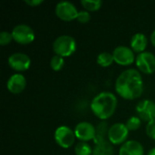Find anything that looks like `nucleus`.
Returning a JSON list of instances; mask_svg holds the SVG:
<instances>
[{
	"label": "nucleus",
	"instance_id": "obj_4",
	"mask_svg": "<svg viewBox=\"0 0 155 155\" xmlns=\"http://www.w3.org/2000/svg\"><path fill=\"white\" fill-rule=\"evenodd\" d=\"M128 135L129 130L125 124L116 123L109 127L107 138L113 145H122L126 142Z\"/></svg>",
	"mask_w": 155,
	"mask_h": 155
},
{
	"label": "nucleus",
	"instance_id": "obj_15",
	"mask_svg": "<svg viewBox=\"0 0 155 155\" xmlns=\"http://www.w3.org/2000/svg\"><path fill=\"white\" fill-rule=\"evenodd\" d=\"M131 48L134 53L141 54L145 52V49L148 45V39L146 35L143 33H136L131 38Z\"/></svg>",
	"mask_w": 155,
	"mask_h": 155
},
{
	"label": "nucleus",
	"instance_id": "obj_20",
	"mask_svg": "<svg viewBox=\"0 0 155 155\" xmlns=\"http://www.w3.org/2000/svg\"><path fill=\"white\" fill-rule=\"evenodd\" d=\"M93 151L94 149H92L90 144L84 142L78 143L74 147V153L76 155H93Z\"/></svg>",
	"mask_w": 155,
	"mask_h": 155
},
{
	"label": "nucleus",
	"instance_id": "obj_26",
	"mask_svg": "<svg viewBox=\"0 0 155 155\" xmlns=\"http://www.w3.org/2000/svg\"><path fill=\"white\" fill-rule=\"evenodd\" d=\"M44 1L43 0H25V3L26 5H28L29 6H37L39 5H41Z\"/></svg>",
	"mask_w": 155,
	"mask_h": 155
},
{
	"label": "nucleus",
	"instance_id": "obj_11",
	"mask_svg": "<svg viewBox=\"0 0 155 155\" xmlns=\"http://www.w3.org/2000/svg\"><path fill=\"white\" fill-rule=\"evenodd\" d=\"M74 134L78 140L87 143L94 140L96 136V128L89 122H81L76 124L74 128Z\"/></svg>",
	"mask_w": 155,
	"mask_h": 155
},
{
	"label": "nucleus",
	"instance_id": "obj_13",
	"mask_svg": "<svg viewBox=\"0 0 155 155\" xmlns=\"http://www.w3.org/2000/svg\"><path fill=\"white\" fill-rule=\"evenodd\" d=\"M26 86V79L22 74H14L9 77L6 83V87L7 90L14 94H21Z\"/></svg>",
	"mask_w": 155,
	"mask_h": 155
},
{
	"label": "nucleus",
	"instance_id": "obj_22",
	"mask_svg": "<svg viewBox=\"0 0 155 155\" xmlns=\"http://www.w3.org/2000/svg\"><path fill=\"white\" fill-rule=\"evenodd\" d=\"M125 125H126L127 129L129 130V132L130 131L131 132L132 131H136V130H138L141 127V125H142V120L138 116H132V117H130L127 120Z\"/></svg>",
	"mask_w": 155,
	"mask_h": 155
},
{
	"label": "nucleus",
	"instance_id": "obj_19",
	"mask_svg": "<svg viewBox=\"0 0 155 155\" xmlns=\"http://www.w3.org/2000/svg\"><path fill=\"white\" fill-rule=\"evenodd\" d=\"M81 5L86 11H97L102 7L103 2L101 0H82Z\"/></svg>",
	"mask_w": 155,
	"mask_h": 155
},
{
	"label": "nucleus",
	"instance_id": "obj_28",
	"mask_svg": "<svg viewBox=\"0 0 155 155\" xmlns=\"http://www.w3.org/2000/svg\"><path fill=\"white\" fill-rule=\"evenodd\" d=\"M147 155H155V147L154 148H152V149L148 152Z\"/></svg>",
	"mask_w": 155,
	"mask_h": 155
},
{
	"label": "nucleus",
	"instance_id": "obj_16",
	"mask_svg": "<svg viewBox=\"0 0 155 155\" xmlns=\"http://www.w3.org/2000/svg\"><path fill=\"white\" fill-rule=\"evenodd\" d=\"M93 155H114L113 144L107 140L96 143L93 151Z\"/></svg>",
	"mask_w": 155,
	"mask_h": 155
},
{
	"label": "nucleus",
	"instance_id": "obj_10",
	"mask_svg": "<svg viewBox=\"0 0 155 155\" xmlns=\"http://www.w3.org/2000/svg\"><path fill=\"white\" fill-rule=\"evenodd\" d=\"M137 116L143 122L149 123L155 120V103L152 100L145 99L136 105Z\"/></svg>",
	"mask_w": 155,
	"mask_h": 155
},
{
	"label": "nucleus",
	"instance_id": "obj_14",
	"mask_svg": "<svg viewBox=\"0 0 155 155\" xmlns=\"http://www.w3.org/2000/svg\"><path fill=\"white\" fill-rule=\"evenodd\" d=\"M119 155H144V149L138 141L129 140L121 145Z\"/></svg>",
	"mask_w": 155,
	"mask_h": 155
},
{
	"label": "nucleus",
	"instance_id": "obj_27",
	"mask_svg": "<svg viewBox=\"0 0 155 155\" xmlns=\"http://www.w3.org/2000/svg\"><path fill=\"white\" fill-rule=\"evenodd\" d=\"M151 42H152L153 45L155 47V30L151 34Z\"/></svg>",
	"mask_w": 155,
	"mask_h": 155
},
{
	"label": "nucleus",
	"instance_id": "obj_5",
	"mask_svg": "<svg viewBox=\"0 0 155 155\" xmlns=\"http://www.w3.org/2000/svg\"><path fill=\"white\" fill-rule=\"evenodd\" d=\"M76 139L74 130H72L70 127L62 125L56 128L54 131V141L55 143L64 149H68L74 143Z\"/></svg>",
	"mask_w": 155,
	"mask_h": 155
},
{
	"label": "nucleus",
	"instance_id": "obj_18",
	"mask_svg": "<svg viewBox=\"0 0 155 155\" xmlns=\"http://www.w3.org/2000/svg\"><path fill=\"white\" fill-rule=\"evenodd\" d=\"M108 130H109V128H108L107 124L105 122L99 124V125L96 128V136H95V138L94 140L95 144L106 140L105 135L108 136Z\"/></svg>",
	"mask_w": 155,
	"mask_h": 155
},
{
	"label": "nucleus",
	"instance_id": "obj_3",
	"mask_svg": "<svg viewBox=\"0 0 155 155\" xmlns=\"http://www.w3.org/2000/svg\"><path fill=\"white\" fill-rule=\"evenodd\" d=\"M53 50L55 54L64 58L70 56L76 50V42L73 36L68 35H62L55 38L54 41Z\"/></svg>",
	"mask_w": 155,
	"mask_h": 155
},
{
	"label": "nucleus",
	"instance_id": "obj_9",
	"mask_svg": "<svg viewBox=\"0 0 155 155\" xmlns=\"http://www.w3.org/2000/svg\"><path fill=\"white\" fill-rule=\"evenodd\" d=\"M114 62L119 65L127 66L132 64L135 61L134 52L132 50L131 47L125 45H119L117 46L113 52Z\"/></svg>",
	"mask_w": 155,
	"mask_h": 155
},
{
	"label": "nucleus",
	"instance_id": "obj_23",
	"mask_svg": "<svg viewBox=\"0 0 155 155\" xmlns=\"http://www.w3.org/2000/svg\"><path fill=\"white\" fill-rule=\"evenodd\" d=\"M13 35L12 33H9L7 31H3L0 33V45L5 46L9 45L13 41Z\"/></svg>",
	"mask_w": 155,
	"mask_h": 155
},
{
	"label": "nucleus",
	"instance_id": "obj_17",
	"mask_svg": "<svg viewBox=\"0 0 155 155\" xmlns=\"http://www.w3.org/2000/svg\"><path fill=\"white\" fill-rule=\"evenodd\" d=\"M96 61L100 66L108 67V66L112 65V64L114 62V59L113 54H111L109 52H102L98 54Z\"/></svg>",
	"mask_w": 155,
	"mask_h": 155
},
{
	"label": "nucleus",
	"instance_id": "obj_1",
	"mask_svg": "<svg viewBox=\"0 0 155 155\" xmlns=\"http://www.w3.org/2000/svg\"><path fill=\"white\" fill-rule=\"evenodd\" d=\"M115 91L125 100H135L143 93V81L139 70L130 68L122 72L115 81Z\"/></svg>",
	"mask_w": 155,
	"mask_h": 155
},
{
	"label": "nucleus",
	"instance_id": "obj_2",
	"mask_svg": "<svg viewBox=\"0 0 155 155\" xmlns=\"http://www.w3.org/2000/svg\"><path fill=\"white\" fill-rule=\"evenodd\" d=\"M117 98L111 92L99 93L91 103V110L93 114L102 121L109 119L116 111Z\"/></svg>",
	"mask_w": 155,
	"mask_h": 155
},
{
	"label": "nucleus",
	"instance_id": "obj_12",
	"mask_svg": "<svg viewBox=\"0 0 155 155\" xmlns=\"http://www.w3.org/2000/svg\"><path fill=\"white\" fill-rule=\"evenodd\" d=\"M8 64L16 72H24L30 67L31 59L24 53H14L8 57Z\"/></svg>",
	"mask_w": 155,
	"mask_h": 155
},
{
	"label": "nucleus",
	"instance_id": "obj_24",
	"mask_svg": "<svg viewBox=\"0 0 155 155\" xmlns=\"http://www.w3.org/2000/svg\"><path fill=\"white\" fill-rule=\"evenodd\" d=\"M145 132L149 138H151L152 140H155V120L147 123Z\"/></svg>",
	"mask_w": 155,
	"mask_h": 155
},
{
	"label": "nucleus",
	"instance_id": "obj_7",
	"mask_svg": "<svg viewBox=\"0 0 155 155\" xmlns=\"http://www.w3.org/2000/svg\"><path fill=\"white\" fill-rule=\"evenodd\" d=\"M79 11L75 5L69 1H61L55 5V15L63 21H73L77 18Z\"/></svg>",
	"mask_w": 155,
	"mask_h": 155
},
{
	"label": "nucleus",
	"instance_id": "obj_25",
	"mask_svg": "<svg viewBox=\"0 0 155 155\" xmlns=\"http://www.w3.org/2000/svg\"><path fill=\"white\" fill-rule=\"evenodd\" d=\"M76 20H77L79 23L86 24V23H88V22L91 20V15H90V14H89V12H88V11H86V10L79 11Z\"/></svg>",
	"mask_w": 155,
	"mask_h": 155
},
{
	"label": "nucleus",
	"instance_id": "obj_6",
	"mask_svg": "<svg viewBox=\"0 0 155 155\" xmlns=\"http://www.w3.org/2000/svg\"><path fill=\"white\" fill-rule=\"evenodd\" d=\"M11 33L15 42L19 45H29L35 40V32L33 28L25 24L15 25Z\"/></svg>",
	"mask_w": 155,
	"mask_h": 155
},
{
	"label": "nucleus",
	"instance_id": "obj_8",
	"mask_svg": "<svg viewBox=\"0 0 155 155\" xmlns=\"http://www.w3.org/2000/svg\"><path fill=\"white\" fill-rule=\"evenodd\" d=\"M135 64L141 73L152 74L155 72V55L151 52L145 51L138 54L135 58Z\"/></svg>",
	"mask_w": 155,
	"mask_h": 155
},
{
	"label": "nucleus",
	"instance_id": "obj_21",
	"mask_svg": "<svg viewBox=\"0 0 155 155\" xmlns=\"http://www.w3.org/2000/svg\"><path fill=\"white\" fill-rule=\"evenodd\" d=\"M64 65V58L54 54L50 60V66L54 71H60Z\"/></svg>",
	"mask_w": 155,
	"mask_h": 155
}]
</instances>
